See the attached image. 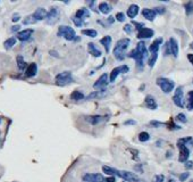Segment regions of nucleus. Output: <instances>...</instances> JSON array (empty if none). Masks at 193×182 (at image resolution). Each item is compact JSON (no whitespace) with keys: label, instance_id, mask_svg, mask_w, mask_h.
<instances>
[{"label":"nucleus","instance_id":"4468645a","mask_svg":"<svg viewBox=\"0 0 193 182\" xmlns=\"http://www.w3.org/2000/svg\"><path fill=\"white\" fill-rule=\"evenodd\" d=\"M47 15H48V12L45 10V8L40 7L37 8V10L33 13V17L35 18V21H42V20H45L47 18Z\"/></svg>","mask_w":193,"mask_h":182},{"label":"nucleus","instance_id":"5701e85b","mask_svg":"<svg viewBox=\"0 0 193 182\" xmlns=\"http://www.w3.org/2000/svg\"><path fill=\"white\" fill-rule=\"evenodd\" d=\"M100 44L104 47L106 52H109V50H110V44H112V36H104V38L100 40Z\"/></svg>","mask_w":193,"mask_h":182},{"label":"nucleus","instance_id":"aec40b11","mask_svg":"<svg viewBox=\"0 0 193 182\" xmlns=\"http://www.w3.org/2000/svg\"><path fill=\"white\" fill-rule=\"evenodd\" d=\"M37 64H35V63H32V64H30V65L27 66L26 72H25V75H26L27 78H33V76L37 75Z\"/></svg>","mask_w":193,"mask_h":182},{"label":"nucleus","instance_id":"9b49d317","mask_svg":"<svg viewBox=\"0 0 193 182\" xmlns=\"http://www.w3.org/2000/svg\"><path fill=\"white\" fill-rule=\"evenodd\" d=\"M123 180L130 182H140V179L134 174L133 172H128V171H119V176Z\"/></svg>","mask_w":193,"mask_h":182},{"label":"nucleus","instance_id":"f8f14e48","mask_svg":"<svg viewBox=\"0 0 193 182\" xmlns=\"http://www.w3.org/2000/svg\"><path fill=\"white\" fill-rule=\"evenodd\" d=\"M108 82H109V80H108V75L104 73V74H102L99 79H98V81H97L96 83L93 84V88L97 90H104V88L107 87V84H108Z\"/></svg>","mask_w":193,"mask_h":182},{"label":"nucleus","instance_id":"4d7b16f0","mask_svg":"<svg viewBox=\"0 0 193 182\" xmlns=\"http://www.w3.org/2000/svg\"><path fill=\"white\" fill-rule=\"evenodd\" d=\"M190 48H191V49H193V42H191V46H190Z\"/></svg>","mask_w":193,"mask_h":182},{"label":"nucleus","instance_id":"9d476101","mask_svg":"<svg viewBox=\"0 0 193 182\" xmlns=\"http://www.w3.org/2000/svg\"><path fill=\"white\" fill-rule=\"evenodd\" d=\"M128 57H131V58L135 59V62H136V65L139 67V70H143V64H144V59L145 57L141 55L139 51H136V49H134L130 52V55H128Z\"/></svg>","mask_w":193,"mask_h":182},{"label":"nucleus","instance_id":"2eb2a0df","mask_svg":"<svg viewBox=\"0 0 193 182\" xmlns=\"http://www.w3.org/2000/svg\"><path fill=\"white\" fill-rule=\"evenodd\" d=\"M153 34H155L153 30L148 29V28H143L142 30L139 31L138 38H139V39H149V38H151V36H153Z\"/></svg>","mask_w":193,"mask_h":182},{"label":"nucleus","instance_id":"f3484780","mask_svg":"<svg viewBox=\"0 0 193 182\" xmlns=\"http://www.w3.org/2000/svg\"><path fill=\"white\" fill-rule=\"evenodd\" d=\"M163 44V38H158V39H156L152 44H150V47H149V51H150L151 54H158V50H159L160 44Z\"/></svg>","mask_w":193,"mask_h":182},{"label":"nucleus","instance_id":"58836bf2","mask_svg":"<svg viewBox=\"0 0 193 182\" xmlns=\"http://www.w3.org/2000/svg\"><path fill=\"white\" fill-rule=\"evenodd\" d=\"M176 118H177L179 122H183V123H186V121H187V118H186V116L183 113H179L177 116H176Z\"/></svg>","mask_w":193,"mask_h":182},{"label":"nucleus","instance_id":"6e6d98bb","mask_svg":"<svg viewBox=\"0 0 193 182\" xmlns=\"http://www.w3.org/2000/svg\"><path fill=\"white\" fill-rule=\"evenodd\" d=\"M135 170H136V171H140V172H142V168H141V165H136V166H135Z\"/></svg>","mask_w":193,"mask_h":182},{"label":"nucleus","instance_id":"1a4fd4ad","mask_svg":"<svg viewBox=\"0 0 193 182\" xmlns=\"http://www.w3.org/2000/svg\"><path fill=\"white\" fill-rule=\"evenodd\" d=\"M128 71H130V67L127 65H120L118 67H115L109 75V82H115L120 73H127Z\"/></svg>","mask_w":193,"mask_h":182},{"label":"nucleus","instance_id":"f704fd0d","mask_svg":"<svg viewBox=\"0 0 193 182\" xmlns=\"http://www.w3.org/2000/svg\"><path fill=\"white\" fill-rule=\"evenodd\" d=\"M178 142H181V144H183V145H185L187 147V145H193V138L191 137H187V138H182L178 140Z\"/></svg>","mask_w":193,"mask_h":182},{"label":"nucleus","instance_id":"f257e3e1","mask_svg":"<svg viewBox=\"0 0 193 182\" xmlns=\"http://www.w3.org/2000/svg\"><path fill=\"white\" fill-rule=\"evenodd\" d=\"M130 39H120L119 41H117V44H115V48H114V56L115 58L118 59V60H123L125 57V50L128 48L130 46Z\"/></svg>","mask_w":193,"mask_h":182},{"label":"nucleus","instance_id":"79ce46f5","mask_svg":"<svg viewBox=\"0 0 193 182\" xmlns=\"http://www.w3.org/2000/svg\"><path fill=\"white\" fill-rule=\"evenodd\" d=\"M163 180H165V176L163 174H158L153 178V181L152 182H163Z\"/></svg>","mask_w":193,"mask_h":182},{"label":"nucleus","instance_id":"ddd939ff","mask_svg":"<svg viewBox=\"0 0 193 182\" xmlns=\"http://www.w3.org/2000/svg\"><path fill=\"white\" fill-rule=\"evenodd\" d=\"M32 34H33V30L26 29V30H24V31H19V32L17 33V39H18L19 41L24 42V41H27Z\"/></svg>","mask_w":193,"mask_h":182},{"label":"nucleus","instance_id":"7c9ffc66","mask_svg":"<svg viewBox=\"0 0 193 182\" xmlns=\"http://www.w3.org/2000/svg\"><path fill=\"white\" fill-rule=\"evenodd\" d=\"M16 59H17V66H18L19 71H24V70L27 68V65H26L25 60L23 58V56H17V58Z\"/></svg>","mask_w":193,"mask_h":182},{"label":"nucleus","instance_id":"13d9d810","mask_svg":"<svg viewBox=\"0 0 193 182\" xmlns=\"http://www.w3.org/2000/svg\"><path fill=\"white\" fill-rule=\"evenodd\" d=\"M168 182H175V181H174L173 179H171V180H169V181H168Z\"/></svg>","mask_w":193,"mask_h":182},{"label":"nucleus","instance_id":"4be33fe9","mask_svg":"<svg viewBox=\"0 0 193 182\" xmlns=\"http://www.w3.org/2000/svg\"><path fill=\"white\" fill-rule=\"evenodd\" d=\"M75 17L76 18H78V20H82V21H84L85 18H88L90 17V12L86 9V8H81V9H78L77 12H76V14H75Z\"/></svg>","mask_w":193,"mask_h":182},{"label":"nucleus","instance_id":"a211bd4d","mask_svg":"<svg viewBox=\"0 0 193 182\" xmlns=\"http://www.w3.org/2000/svg\"><path fill=\"white\" fill-rule=\"evenodd\" d=\"M144 102H145V106H147L149 109L155 110V109L158 108V105H157V102H156V99H155L152 96H150V95L147 96L145 99H144Z\"/></svg>","mask_w":193,"mask_h":182},{"label":"nucleus","instance_id":"c85d7f7f","mask_svg":"<svg viewBox=\"0 0 193 182\" xmlns=\"http://www.w3.org/2000/svg\"><path fill=\"white\" fill-rule=\"evenodd\" d=\"M112 8L107 4V2H100V5H99V10L102 13V14H109L110 12H112Z\"/></svg>","mask_w":193,"mask_h":182},{"label":"nucleus","instance_id":"6ab92c4d","mask_svg":"<svg viewBox=\"0 0 193 182\" xmlns=\"http://www.w3.org/2000/svg\"><path fill=\"white\" fill-rule=\"evenodd\" d=\"M106 96H107V91L106 90H97V91L91 92L88 96V99H102Z\"/></svg>","mask_w":193,"mask_h":182},{"label":"nucleus","instance_id":"6e6552de","mask_svg":"<svg viewBox=\"0 0 193 182\" xmlns=\"http://www.w3.org/2000/svg\"><path fill=\"white\" fill-rule=\"evenodd\" d=\"M173 102H174V104L177 107H181V108L184 107V95H183V89H182V87H178L176 89L175 95L173 97Z\"/></svg>","mask_w":193,"mask_h":182},{"label":"nucleus","instance_id":"72a5a7b5","mask_svg":"<svg viewBox=\"0 0 193 182\" xmlns=\"http://www.w3.org/2000/svg\"><path fill=\"white\" fill-rule=\"evenodd\" d=\"M187 97H189V99H187V105H186V107L189 110H192L193 109V91H190L189 94H187Z\"/></svg>","mask_w":193,"mask_h":182},{"label":"nucleus","instance_id":"c756f323","mask_svg":"<svg viewBox=\"0 0 193 182\" xmlns=\"http://www.w3.org/2000/svg\"><path fill=\"white\" fill-rule=\"evenodd\" d=\"M15 44H16V39L14 38V36H12V38L7 39V40L4 42V47H5V49L9 50L10 48H13V47L15 46Z\"/></svg>","mask_w":193,"mask_h":182},{"label":"nucleus","instance_id":"c9c22d12","mask_svg":"<svg viewBox=\"0 0 193 182\" xmlns=\"http://www.w3.org/2000/svg\"><path fill=\"white\" fill-rule=\"evenodd\" d=\"M149 139H150V134H149L148 132H141L139 134V140L141 142H145V141H148Z\"/></svg>","mask_w":193,"mask_h":182},{"label":"nucleus","instance_id":"37998d69","mask_svg":"<svg viewBox=\"0 0 193 182\" xmlns=\"http://www.w3.org/2000/svg\"><path fill=\"white\" fill-rule=\"evenodd\" d=\"M132 28H133V26H132L131 24H126V25L124 26V31L126 32L127 34H131V33H132Z\"/></svg>","mask_w":193,"mask_h":182},{"label":"nucleus","instance_id":"7ed1b4c3","mask_svg":"<svg viewBox=\"0 0 193 182\" xmlns=\"http://www.w3.org/2000/svg\"><path fill=\"white\" fill-rule=\"evenodd\" d=\"M72 81H73L72 73L68 72V71L59 73V74L56 76V84L59 86V87H65L67 84L72 83Z\"/></svg>","mask_w":193,"mask_h":182},{"label":"nucleus","instance_id":"a18cd8bd","mask_svg":"<svg viewBox=\"0 0 193 182\" xmlns=\"http://www.w3.org/2000/svg\"><path fill=\"white\" fill-rule=\"evenodd\" d=\"M185 167L187 168V170H190V168L193 167V162H190V160H187L185 163Z\"/></svg>","mask_w":193,"mask_h":182},{"label":"nucleus","instance_id":"cd10ccee","mask_svg":"<svg viewBox=\"0 0 193 182\" xmlns=\"http://www.w3.org/2000/svg\"><path fill=\"white\" fill-rule=\"evenodd\" d=\"M102 120H104V116H101V115H93V116L86 117V121L89 123L92 124V125H96V124L100 123Z\"/></svg>","mask_w":193,"mask_h":182},{"label":"nucleus","instance_id":"de8ad7c7","mask_svg":"<svg viewBox=\"0 0 193 182\" xmlns=\"http://www.w3.org/2000/svg\"><path fill=\"white\" fill-rule=\"evenodd\" d=\"M106 182H116V178H115V176L106 178Z\"/></svg>","mask_w":193,"mask_h":182},{"label":"nucleus","instance_id":"052dcab7","mask_svg":"<svg viewBox=\"0 0 193 182\" xmlns=\"http://www.w3.org/2000/svg\"><path fill=\"white\" fill-rule=\"evenodd\" d=\"M190 182H193V180H192V181H190Z\"/></svg>","mask_w":193,"mask_h":182},{"label":"nucleus","instance_id":"5fc2aeb1","mask_svg":"<svg viewBox=\"0 0 193 182\" xmlns=\"http://www.w3.org/2000/svg\"><path fill=\"white\" fill-rule=\"evenodd\" d=\"M114 20H115V17H114V16H109V18H108V22L112 24V23L114 22Z\"/></svg>","mask_w":193,"mask_h":182},{"label":"nucleus","instance_id":"c03bdc74","mask_svg":"<svg viewBox=\"0 0 193 182\" xmlns=\"http://www.w3.org/2000/svg\"><path fill=\"white\" fill-rule=\"evenodd\" d=\"M190 176V173L189 172H185V173H182L179 175V181H185L186 179Z\"/></svg>","mask_w":193,"mask_h":182},{"label":"nucleus","instance_id":"dca6fc26","mask_svg":"<svg viewBox=\"0 0 193 182\" xmlns=\"http://www.w3.org/2000/svg\"><path fill=\"white\" fill-rule=\"evenodd\" d=\"M168 44H169L171 54L174 56V57H177L178 56V44H177V41H176V39L171 38L169 41H168Z\"/></svg>","mask_w":193,"mask_h":182},{"label":"nucleus","instance_id":"412c9836","mask_svg":"<svg viewBox=\"0 0 193 182\" xmlns=\"http://www.w3.org/2000/svg\"><path fill=\"white\" fill-rule=\"evenodd\" d=\"M142 15L148 20V21H153L156 18L157 13L155 12V9H149V8H145L142 10Z\"/></svg>","mask_w":193,"mask_h":182},{"label":"nucleus","instance_id":"bf43d9fd","mask_svg":"<svg viewBox=\"0 0 193 182\" xmlns=\"http://www.w3.org/2000/svg\"><path fill=\"white\" fill-rule=\"evenodd\" d=\"M0 123H1V118H0Z\"/></svg>","mask_w":193,"mask_h":182},{"label":"nucleus","instance_id":"4c0bfd02","mask_svg":"<svg viewBox=\"0 0 193 182\" xmlns=\"http://www.w3.org/2000/svg\"><path fill=\"white\" fill-rule=\"evenodd\" d=\"M157 58H158V54H151V57H150L148 60V65L150 66V67H153Z\"/></svg>","mask_w":193,"mask_h":182},{"label":"nucleus","instance_id":"3c124183","mask_svg":"<svg viewBox=\"0 0 193 182\" xmlns=\"http://www.w3.org/2000/svg\"><path fill=\"white\" fill-rule=\"evenodd\" d=\"M19 29H21L19 25H14V26L12 28V32H17V31H19Z\"/></svg>","mask_w":193,"mask_h":182},{"label":"nucleus","instance_id":"e433bc0d","mask_svg":"<svg viewBox=\"0 0 193 182\" xmlns=\"http://www.w3.org/2000/svg\"><path fill=\"white\" fill-rule=\"evenodd\" d=\"M185 13L187 16H190V15L193 14V2H187L185 4Z\"/></svg>","mask_w":193,"mask_h":182},{"label":"nucleus","instance_id":"a19ab883","mask_svg":"<svg viewBox=\"0 0 193 182\" xmlns=\"http://www.w3.org/2000/svg\"><path fill=\"white\" fill-rule=\"evenodd\" d=\"M72 21L74 22V24L76 25V26H82V25H84V21L78 20V18H76V17H73V18H72Z\"/></svg>","mask_w":193,"mask_h":182},{"label":"nucleus","instance_id":"39448f33","mask_svg":"<svg viewBox=\"0 0 193 182\" xmlns=\"http://www.w3.org/2000/svg\"><path fill=\"white\" fill-rule=\"evenodd\" d=\"M60 18V10L58 7H52L47 15V18H45V22L48 25H55L56 23L59 21Z\"/></svg>","mask_w":193,"mask_h":182},{"label":"nucleus","instance_id":"bb28decb","mask_svg":"<svg viewBox=\"0 0 193 182\" xmlns=\"http://www.w3.org/2000/svg\"><path fill=\"white\" fill-rule=\"evenodd\" d=\"M84 98H85V97H84V95H83V92L78 91V90L73 91L72 95H71V99H72L73 102H81V100H83Z\"/></svg>","mask_w":193,"mask_h":182},{"label":"nucleus","instance_id":"8fccbe9b","mask_svg":"<svg viewBox=\"0 0 193 182\" xmlns=\"http://www.w3.org/2000/svg\"><path fill=\"white\" fill-rule=\"evenodd\" d=\"M155 12H156V13H159V14H163V12H165V9L161 7H157L156 9H155Z\"/></svg>","mask_w":193,"mask_h":182},{"label":"nucleus","instance_id":"603ef678","mask_svg":"<svg viewBox=\"0 0 193 182\" xmlns=\"http://www.w3.org/2000/svg\"><path fill=\"white\" fill-rule=\"evenodd\" d=\"M151 125H156V126H159V125H163V123H160V122H156V121H151L150 122Z\"/></svg>","mask_w":193,"mask_h":182},{"label":"nucleus","instance_id":"49530a36","mask_svg":"<svg viewBox=\"0 0 193 182\" xmlns=\"http://www.w3.org/2000/svg\"><path fill=\"white\" fill-rule=\"evenodd\" d=\"M19 18H21V16L18 14H14V16H13V18H12V21L13 22H18L19 21Z\"/></svg>","mask_w":193,"mask_h":182},{"label":"nucleus","instance_id":"f03ea898","mask_svg":"<svg viewBox=\"0 0 193 182\" xmlns=\"http://www.w3.org/2000/svg\"><path fill=\"white\" fill-rule=\"evenodd\" d=\"M57 36H63V38H65L66 40L72 41V40H74L75 38H76V33H75V31L73 28L67 26V25H61V26H59V29H58Z\"/></svg>","mask_w":193,"mask_h":182},{"label":"nucleus","instance_id":"09e8293b","mask_svg":"<svg viewBox=\"0 0 193 182\" xmlns=\"http://www.w3.org/2000/svg\"><path fill=\"white\" fill-rule=\"evenodd\" d=\"M125 125H135V124H136V122H135V121H133V120H130V121H126V122H125Z\"/></svg>","mask_w":193,"mask_h":182},{"label":"nucleus","instance_id":"2f4dec72","mask_svg":"<svg viewBox=\"0 0 193 182\" xmlns=\"http://www.w3.org/2000/svg\"><path fill=\"white\" fill-rule=\"evenodd\" d=\"M82 34H84V36H90V38H96L97 36H98V32H97L96 30H83L82 31Z\"/></svg>","mask_w":193,"mask_h":182},{"label":"nucleus","instance_id":"b1692460","mask_svg":"<svg viewBox=\"0 0 193 182\" xmlns=\"http://www.w3.org/2000/svg\"><path fill=\"white\" fill-rule=\"evenodd\" d=\"M88 50H89L90 54H91L92 56H94V57H100V56H101V51L99 50L96 46H94V44H92V42L88 44Z\"/></svg>","mask_w":193,"mask_h":182},{"label":"nucleus","instance_id":"393cba45","mask_svg":"<svg viewBox=\"0 0 193 182\" xmlns=\"http://www.w3.org/2000/svg\"><path fill=\"white\" fill-rule=\"evenodd\" d=\"M139 6L138 5H131L128 9H127V16L130 17V18H134L136 15L139 14Z\"/></svg>","mask_w":193,"mask_h":182},{"label":"nucleus","instance_id":"ea45409f","mask_svg":"<svg viewBox=\"0 0 193 182\" xmlns=\"http://www.w3.org/2000/svg\"><path fill=\"white\" fill-rule=\"evenodd\" d=\"M115 18H116L118 22H124V21H125V15H124V13H117Z\"/></svg>","mask_w":193,"mask_h":182},{"label":"nucleus","instance_id":"a878e982","mask_svg":"<svg viewBox=\"0 0 193 182\" xmlns=\"http://www.w3.org/2000/svg\"><path fill=\"white\" fill-rule=\"evenodd\" d=\"M102 171L106 174L110 175V176H119V171L110 166H102Z\"/></svg>","mask_w":193,"mask_h":182},{"label":"nucleus","instance_id":"20e7f679","mask_svg":"<svg viewBox=\"0 0 193 182\" xmlns=\"http://www.w3.org/2000/svg\"><path fill=\"white\" fill-rule=\"evenodd\" d=\"M157 84L160 87V89L163 90L165 94H169L173 91V89L175 87L174 81L166 79V78H158L157 79Z\"/></svg>","mask_w":193,"mask_h":182},{"label":"nucleus","instance_id":"473e14b6","mask_svg":"<svg viewBox=\"0 0 193 182\" xmlns=\"http://www.w3.org/2000/svg\"><path fill=\"white\" fill-rule=\"evenodd\" d=\"M34 23H37V21H35V18L33 17V15H29V16H26V17L23 20V24H24V25H30V24H34Z\"/></svg>","mask_w":193,"mask_h":182},{"label":"nucleus","instance_id":"864d4df0","mask_svg":"<svg viewBox=\"0 0 193 182\" xmlns=\"http://www.w3.org/2000/svg\"><path fill=\"white\" fill-rule=\"evenodd\" d=\"M187 59L190 60V63L193 65V54H189V55H187Z\"/></svg>","mask_w":193,"mask_h":182},{"label":"nucleus","instance_id":"423d86ee","mask_svg":"<svg viewBox=\"0 0 193 182\" xmlns=\"http://www.w3.org/2000/svg\"><path fill=\"white\" fill-rule=\"evenodd\" d=\"M82 182H106L100 173H85L82 176Z\"/></svg>","mask_w":193,"mask_h":182},{"label":"nucleus","instance_id":"0eeeda50","mask_svg":"<svg viewBox=\"0 0 193 182\" xmlns=\"http://www.w3.org/2000/svg\"><path fill=\"white\" fill-rule=\"evenodd\" d=\"M177 147L179 148V157H178V160L181 163H186L189 157H190V149L186 147L185 145L181 144L177 141Z\"/></svg>","mask_w":193,"mask_h":182}]
</instances>
